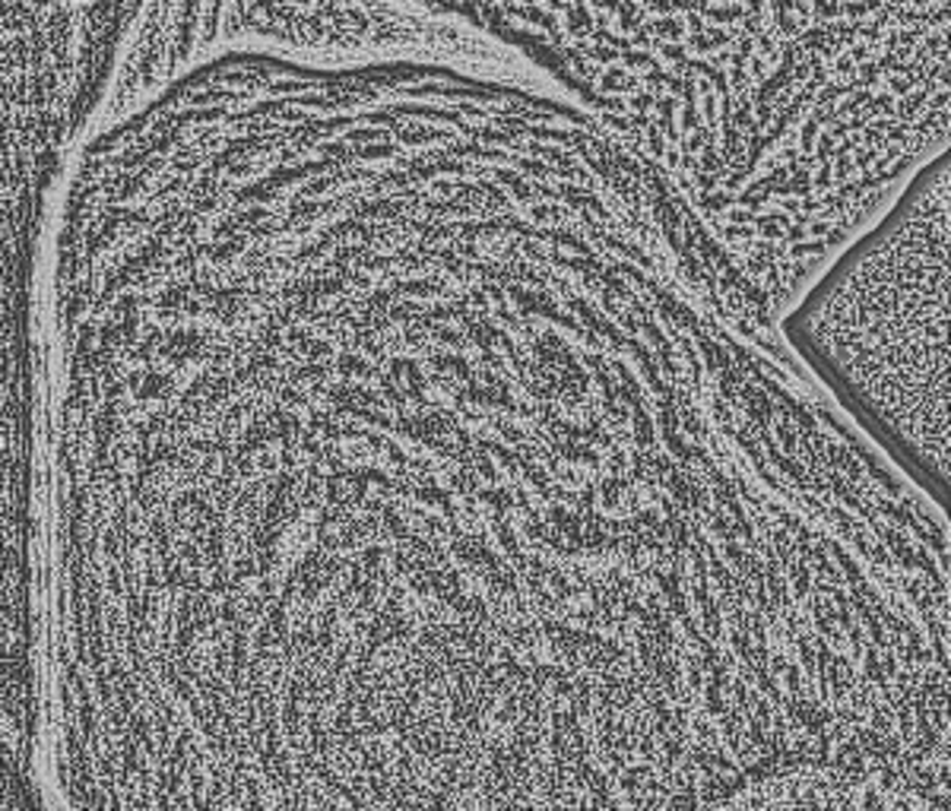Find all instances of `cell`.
Listing matches in <instances>:
<instances>
[{"label": "cell", "mask_w": 951, "mask_h": 811, "mask_svg": "<svg viewBox=\"0 0 951 811\" xmlns=\"http://www.w3.org/2000/svg\"><path fill=\"white\" fill-rule=\"evenodd\" d=\"M949 153L923 165L781 314L837 409L933 498L949 489Z\"/></svg>", "instance_id": "cell-1"}, {"label": "cell", "mask_w": 951, "mask_h": 811, "mask_svg": "<svg viewBox=\"0 0 951 811\" xmlns=\"http://www.w3.org/2000/svg\"><path fill=\"white\" fill-rule=\"evenodd\" d=\"M946 806L898 773L806 764L761 776L701 811H949Z\"/></svg>", "instance_id": "cell-2"}]
</instances>
